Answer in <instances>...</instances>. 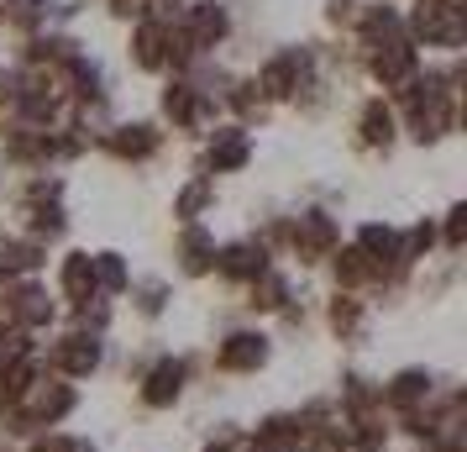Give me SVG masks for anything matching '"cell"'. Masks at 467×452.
<instances>
[{"instance_id": "cell-7", "label": "cell", "mask_w": 467, "mask_h": 452, "mask_svg": "<svg viewBox=\"0 0 467 452\" xmlns=\"http://www.w3.org/2000/svg\"><path fill=\"white\" fill-rule=\"evenodd\" d=\"M26 342H22V331H0V358H22Z\"/></svg>"}, {"instance_id": "cell-4", "label": "cell", "mask_w": 467, "mask_h": 452, "mask_svg": "<svg viewBox=\"0 0 467 452\" xmlns=\"http://www.w3.org/2000/svg\"><path fill=\"white\" fill-rule=\"evenodd\" d=\"M64 284L74 289V295H85V289H95V268H89V258H68Z\"/></svg>"}, {"instance_id": "cell-2", "label": "cell", "mask_w": 467, "mask_h": 452, "mask_svg": "<svg viewBox=\"0 0 467 452\" xmlns=\"http://www.w3.org/2000/svg\"><path fill=\"white\" fill-rule=\"evenodd\" d=\"M179 384H184V368H179V363L152 368V379H148V400H152V405H169L173 394H179Z\"/></svg>"}, {"instance_id": "cell-3", "label": "cell", "mask_w": 467, "mask_h": 452, "mask_svg": "<svg viewBox=\"0 0 467 452\" xmlns=\"http://www.w3.org/2000/svg\"><path fill=\"white\" fill-rule=\"evenodd\" d=\"M221 363H226V368H253V363H263V337H232V342L221 347Z\"/></svg>"}, {"instance_id": "cell-6", "label": "cell", "mask_w": 467, "mask_h": 452, "mask_svg": "<svg viewBox=\"0 0 467 452\" xmlns=\"http://www.w3.org/2000/svg\"><path fill=\"white\" fill-rule=\"evenodd\" d=\"M22 321H47L43 295H22Z\"/></svg>"}, {"instance_id": "cell-1", "label": "cell", "mask_w": 467, "mask_h": 452, "mask_svg": "<svg viewBox=\"0 0 467 452\" xmlns=\"http://www.w3.org/2000/svg\"><path fill=\"white\" fill-rule=\"evenodd\" d=\"M95 358H100V347L89 342V337H68V342L58 347V363H64L68 373H89V368H95Z\"/></svg>"}, {"instance_id": "cell-5", "label": "cell", "mask_w": 467, "mask_h": 452, "mask_svg": "<svg viewBox=\"0 0 467 452\" xmlns=\"http://www.w3.org/2000/svg\"><path fill=\"white\" fill-rule=\"evenodd\" d=\"M420 389H425L420 373H404L400 384H394V400H400V405H410V400H420Z\"/></svg>"}]
</instances>
